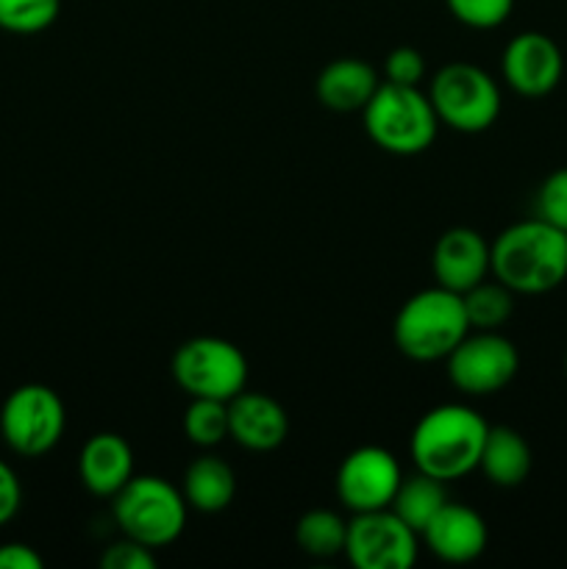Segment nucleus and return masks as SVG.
Returning a JSON list of instances; mask_svg holds the SVG:
<instances>
[{
    "label": "nucleus",
    "instance_id": "1",
    "mask_svg": "<svg viewBox=\"0 0 567 569\" xmlns=\"http://www.w3.org/2000/svg\"><path fill=\"white\" fill-rule=\"evenodd\" d=\"M493 276L517 295H545L567 281V233L531 217L509 226L489 244Z\"/></svg>",
    "mask_w": 567,
    "mask_h": 569
},
{
    "label": "nucleus",
    "instance_id": "2",
    "mask_svg": "<svg viewBox=\"0 0 567 569\" xmlns=\"http://www.w3.org/2000/svg\"><path fill=\"white\" fill-rule=\"evenodd\" d=\"M489 426L476 409L461 403H445L426 411L409 439L411 461L426 476L439 481H456L478 470Z\"/></svg>",
    "mask_w": 567,
    "mask_h": 569
},
{
    "label": "nucleus",
    "instance_id": "3",
    "mask_svg": "<svg viewBox=\"0 0 567 569\" xmlns=\"http://www.w3.org/2000/svg\"><path fill=\"white\" fill-rule=\"evenodd\" d=\"M470 333L461 295L445 287L422 289L400 306L392 337L404 356L415 361H439L454 353L456 345Z\"/></svg>",
    "mask_w": 567,
    "mask_h": 569
},
{
    "label": "nucleus",
    "instance_id": "4",
    "mask_svg": "<svg viewBox=\"0 0 567 569\" xmlns=\"http://www.w3.org/2000/svg\"><path fill=\"white\" fill-rule=\"evenodd\" d=\"M365 131L381 150L395 156H417L437 139L439 117L431 100L417 87L384 81L361 109Z\"/></svg>",
    "mask_w": 567,
    "mask_h": 569
},
{
    "label": "nucleus",
    "instance_id": "5",
    "mask_svg": "<svg viewBox=\"0 0 567 569\" xmlns=\"http://www.w3.org/2000/svg\"><path fill=\"white\" fill-rule=\"evenodd\" d=\"M111 511L122 537L150 550L172 545L187 526L183 492L159 476H133L115 495Z\"/></svg>",
    "mask_w": 567,
    "mask_h": 569
},
{
    "label": "nucleus",
    "instance_id": "6",
    "mask_svg": "<svg viewBox=\"0 0 567 569\" xmlns=\"http://www.w3.org/2000/svg\"><path fill=\"white\" fill-rule=\"evenodd\" d=\"M439 122L461 133H481L500 117V89L481 67L454 61L434 76L428 89Z\"/></svg>",
    "mask_w": 567,
    "mask_h": 569
},
{
    "label": "nucleus",
    "instance_id": "7",
    "mask_svg": "<svg viewBox=\"0 0 567 569\" xmlns=\"http://www.w3.org/2000/svg\"><path fill=\"white\" fill-rule=\"evenodd\" d=\"M172 378L189 398L231 400L245 392L248 359L233 342L220 337L187 339L172 356Z\"/></svg>",
    "mask_w": 567,
    "mask_h": 569
},
{
    "label": "nucleus",
    "instance_id": "8",
    "mask_svg": "<svg viewBox=\"0 0 567 569\" xmlns=\"http://www.w3.org/2000/svg\"><path fill=\"white\" fill-rule=\"evenodd\" d=\"M64 403L44 383H22L0 406V437L26 459L50 453L64 437Z\"/></svg>",
    "mask_w": 567,
    "mask_h": 569
},
{
    "label": "nucleus",
    "instance_id": "9",
    "mask_svg": "<svg viewBox=\"0 0 567 569\" xmlns=\"http://www.w3.org/2000/svg\"><path fill=\"white\" fill-rule=\"evenodd\" d=\"M520 370L517 348L498 331L467 333L448 356V378L459 392L484 398L509 387Z\"/></svg>",
    "mask_w": 567,
    "mask_h": 569
},
{
    "label": "nucleus",
    "instance_id": "10",
    "mask_svg": "<svg viewBox=\"0 0 567 569\" xmlns=\"http://www.w3.org/2000/svg\"><path fill=\"white\" fill-rule=\"evenodd\" d=\"M345 556L359 569H409L417 561V533L392 509L365 511L348 522Z\"/></svg>",
    "mask_w": 567,
    "mask_h": 569
},
{
    "label": "nucleus",
    "instance_id": "11",
    "mask_svg": "<svg viewBox=\"0 0 567 569\" xmlns=\"http://www.w3.org/2000/svg\"><path fill=\"white\" fill-rule=\"evenodd\" d=\"M404 472L395 456L378 445L350 450L337 470V498L354 515L389 509Z\"/></svg>",
    "mask_w": 567,
    "mask_h": 569
},
{
    "label": "nucleus",
    "instance_id": "12",
    "mask_svg": "<svg viewBox=\"0 0 567 569\" xmlns=\"http://www.w3.org/2000/svg\"><path fill=\"white\" fill-rule=\"evenodd\" d=\"M500 72L523 98H545L554 92L565 72L559 44L539 31H523L504 48Z\"/></svg>",
    "mask_w": 567,
    "mask_h": 569
},
{
    "label": "nucleus",
    "instance_id": "13",
    "mask_svg": "<svg viewBox=\"0 0 567 569\" xmlns=\"http://www.w3.org/2000/svg\"><path fill=\"white\" fill-rule=\"evenodd\" d=\"M431 270L439 287L465 295L493 272V250L472 228H450L434 244Z\"/></svg>",
    "mask_w": 567,
    "mask_h": 569
},
{
    "label": "nucleus",
    "instance_id": "14",
    "mask_svg": "<svg viewBox=\"0 0 567 569\" xmlns=\"http://www.w3.org/2000/svg\"><path fill=\"white\" fill-rule=\"evenodd\" d=\"M422 542L437 559L448 565H470L487 550V522L476 509L461 503H445L422 528Z\"/></svg>",
    "mask_w": 567,
    "mask_h": 569
},
{
    "label": "nucleus",
    "instance_id": "15",
    "mask_svg": "<svg viewBox=\"0 0 567 569\" xmlns=\"http://www.w3.org/2000/svg\"><path fill=\"white\" fill-rule=\"evenodd\" d=\"M289 433V417L278 400L261 392H239L228 400V437L253 453L281 448Z\"/></svg>",
    "mask_w": 567,
    "mask_h": 569
},
{
    "label": "nucleus",
    "instance_id": "16",
    "mask_svg": "<svg viewBox=\"0 0 567 569\" xmlns=\"http://www.w3.org/2000/svg\"><path fill=\"white\" fill-rule=\"evenodd\" d=\"M81 483L98 498H115L133 478V450L120 433H94L78 456Z\"/></svg>",
    "mask_w": 567,
    "mask_h": 569
},
{
    "label": "nucleus",
    "instance_id": "17",
    "mask_svg": "<svg viewBox=\"0 0 567 569\" xmlns=\"http://www.w3.org/2000/svg\"><path fill=\"white\" fill-rule=\"evenodd\" d=\"M378 72L361 59H337L317 76V100L331 111H361L376 89Z\"/></svg>",
    "mask_w": 567,
    "mask_h": 569
},
{
    "label": "nucleus",
    "instance_id": "18",
    "mask_svg": "<svg viewBox=\"0 0 567 569\" xmlns=\"http://www.w3.org/2000/svg\"><path fill=\"white\" fill-rule=\"evenodd\" d=\"M478 470L495 483V487H520L531 472V448L515 428L495 426L489 428L484 442Z\"/></svg>",
    "mask_w": 567,
    "mask_h": 569
},
{
    "label": "nucleus",
    "instance_id": "19",
    "mask_svg": "<svg viewBox=\"0 0 567 569\" xmlns=\"http://www.w3.org/2000/svg\"><path fill=\"white\" fill-rule=\"evenodd\" d=\"M237 495V476L217 456H200L183 472V500L203 515L228 509Z\"/></svg>",
    "mask_w": 567,
    "mask_h": 569
},
{
    "label": "nucleus",
    "instance_id": "20",
    "mask_svg": "<svg viewBox=\"0 0 567 569\" xmlns=\"http://www.w3.org/2000/svg\"><path fill=\"white\" fill-rule=\"evenodd\" d=\"M445 503H448V489H445V481L417 470L415 476L400 481L389 509H392L395 515H398L400 520H404L406 526L420 537L422 528L431 522V517L437 515Z\"/></svg>",
    "mask_w": 567,
    "mask_h": 569
},
{
    "label": "nucleus",
    "instance_id": "21",
    "mask_svg": "<svg viewBox=\"0 0 567 569\" xmlns=\"http://www.w3.org/2000/svg\"><path fill=\"white\" fill-rule=\"evenodd\" d=\"M348 522L328 509H311L295 526V542L311 559H334L345 553Z\"/></svg>",
    "mask_w": 567,
    "mask_h": 569
},
{
    "label": "nucleus",
    "instance_id": "22",
    "mask_svg": "<svg viewBox=\"0 0 567 569\" xmlns=\"http://www.w3.org/2000/svg\"><path fill=\"white\" fill-rule=\"evenodd\" d=\"M511 295L515 292L509 287H504L500 281H487V278L472 289H467L461 295V303H465L470 328H476V331H498L515 311Z\"/></svg>",
    "mask_w": 567,
    "mask_h": 569
},
{
    "label": "nucleus",
    "instance_id": "23",
    "mask_svg": "<svg viewBox=\"0 0 567 569\" xmlns=\"http://www.w3.org/2000/svg\"><path fill=\"white\" fill-rule=\"evenodd\" d=\"M183 433L198 448H217L228 437L226 400L192 398V403L183 411Z\"/></svg>",
    "mask_w": 567,
    "mask_h": 569
},
{
    "label": "nucleus",
    "instance_id": "24",
    "mask_svg": "<svg viewBox=\"0 0 567 569\" xmlns=\"http://www.w3.org/2000/svg\"><path fill=\"white\" fill-rule=\"evenodd\" d=\"M61 0H0V28L9 33H42L56 22Z\"/></svg>",
    "mask_w": 567,
    "mask_h": 569
},
{
    "label": "nucleus",
    "instance_id": "25",
    "mask_svg": "<svg viewBox=\"0 0 567 569\" xmlns=\"http://www.w3.org/2000/svg\"><path fill=\"white\" fill-rule=\"evenodd\" d=\"M450 14L467 28H478V31H489L509 20L515 0H445Z\"/></svg>",
    "mask_w": 567,
    "mask_h": 569
},
{
    "label": "nucleus",
    "instance_id": "26",
    "mask_svg": "<svg viewBox=\"0 0 567 569\" xmlns=\"http://www.w3.org/2000/svg\"><path fill=\"white\" fill-rule=\"evenodd\" d=\"M534 211L539 220L550 222L554 228L567 233V167L550 172L543 181L537 192V203H534Z\"/></svg>",
    "mask_w": 567,
    "mask_h": 569
},
{
    "label": "nucleus",
    "instance_id": "27",
    "mask_svg": "<svg viewBox=\"0 0 567 569\" xmlns=\"http://www.w3.org/2000/svg\"><path fill=\"white\" fill-rule=\"evenodd\" d=\"M384 76H387L389 83L417 87L426 76V59L415 48H395L389 50L387 61H384Z\"/></svg>",
    "mask_w": 567,
    "mask_h": 569
},
{
    "label": "nucleus",
    "instance_id": "28",
    "mask_svg": "<svg viewBox=\"0 0 567 569\" xmlns=\"http://www.w3.org/2000/svg\"><path fill=\"white\" fill-rule=\"evenodd\" d=\"M100 565L106 569H153L156 559H153V550L126 537L122 542L111 545V548L106 550Z\"/></svg>",
    "mask_w": 567,
    "mask_h": 569
},
{
    "label": "nucleus",
    "instance_id": "29",
    "mask_svg": "<svg viewBox=\"0 0 567 569\" xmlns=\"http://www.w3.org/2000/svg\"><path fill=\"white\" fill-rule=\"evenodd\" d=\"M22 506V487L11 465L0 459V528L17 517Z\"/></svg>",
    "mask_w": 567,
    "mask_h": 569
},
{
    "label": "nucleus",
    "instance_id": "30",
    "mask_svg": "<svg viewBox=\"0 0 567 569\" xmlns=\"http://www.w3.org/2000/svg\"><path fill=\"white\" fill-rule=\"evenodd\" d=\"M44 561L31 545L6 542L0 545V569H42Z\"/></svg>",
    "mask_w": 567,
    "mask_h": 569
},
{
    "label": "nucleus",
    "instance_id": "31",
    "mask_svg": "<svg viewBox=\"0 0 567 569\" xmlns=\"http://www.w3.org/2000/svg\"><path fill=\"white\" fill-rule=\"evenodd\" d=\"M565 367H567V356H565Z\"/></svg>",
    "mask_w": 567,
    "mask_h": 569
}]
</instances>
